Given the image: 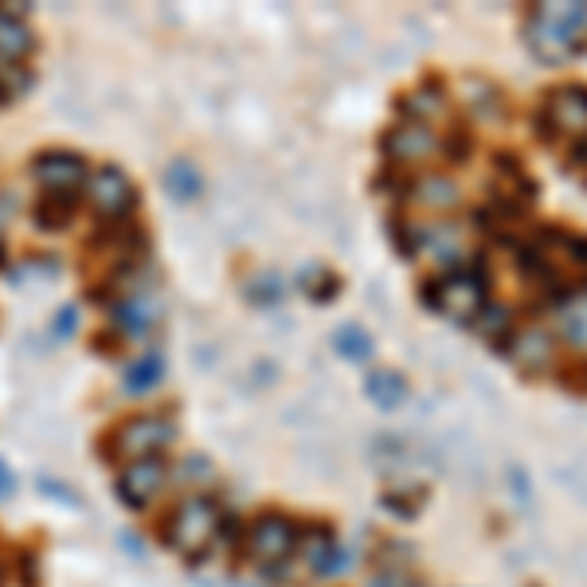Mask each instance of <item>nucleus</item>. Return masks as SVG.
<instances>
[{
	"instance_id": "21",
	"label": "nucleus",
	"mask_w": 587,
	"mask_h": 587,
	"mask_svg": "<svg viewBox=\"0 0 587 587\" xmlns=\"http://www.w3.org/2000/svg\"><path fill=\"white\" fill-rule=\"evenodd\" d=\"M165 185L177 200H192V196L200 192V173H196L188 161H173L168 173H165Z\"/></svg>"
},
{
	"instance_id": "22",
	"label": "nucleus",
	"mask_w": 587,
	"mask_h": 587,
	"mask_svg": "<svg viewBox=\"0 0 587 587\" xmlns=\"http://www.w3.org/2000/svg\"><path fill=\"white\" fill-rule=\"evenodd\" d=\"M337 353L349 356V361H368L373 356V337L364 333L361 326H345V329H337Z\"/></svg>"
},
{
	"instance_id": "3",
	"label": "nucleus",
	"mask_w": 587,
	"mask_h": 587,
	"mask_svg": "<svg viewBox=\"0 0 587 587\" xmlns=\"http://www.w3.org/2000/svg\"><path fill=\"white\" fill-rule=\"evenodd\" d=\"M427 306H435L438 314L455 317V321H474L485 309V274L478 271H450L443 282L427 286Z\"/></svg>"
},
{
	"instance_id": "19",
	"label": "nucleus",
	"mask_w": 587,
	"mask_h": 587,
	"mask_svg": "<svg viewBox=\"0 0 587 587\" xmlns=\"http://www.w3.org/2000/svg\"><path fill=\"white\" fill-rule=\"evenodd\" d=\"M28 51H32L28 24L20 16H12V12H0V59L16 63V59H24Z\"/></svg>"
},
{
	"instance_id": "10",
	"label": "nucleus",
	"mask_w": 587,
	"mask_h": 587,
	"mask_svg": "<svg viewBox=\"0 0 587 587\" xmlns=\"http://www.w3.org/2000/svg\"><path fill=\"white\" fill-rule=\"evenodd\" d=\"M247 549H251L255 560H262V564H279V560H286L290 552L298 549V532H294V525L286 521V517H259V521L251 525V532H247Z\"/></svg>"
},
{
	"instance_id": "18",
	"label": "nucleus",
	"mask_w": 587,
	"mask_h": 587,
	"mask_svg": "<svg viewBox=\"0 0 587 587\" xmlns=\"http://www.w3.org/2000/svg\"><path fill=\"white\" fill-rule=\"evenodd\" d=\"M560 337L576 349H587V294H576V298H564L556 317Z\"/></svg>"
},
{
	"instance_id": "16",
	"label": "nucleus",
	"mask_w": 587,
	"mask_h": 587,
	"mask_svg": "<svg viewBox=\"0 0 587 587\" xmlns=\"http://www.w3.org/2000/svg\"><path fill=\"white\" fill-rule=\"evenodd\" d=\"M364 396H368L376 408L391 411L408 400V380H403L400 373H391V368H376V373L364 380Z\"/></svg>"
},
{
	"instance_id": "13",
	"label": "nucleus",
	"mask_w": 587,
	"mask_h": 587,
	"mask_svg": "<svg viewBox=\"0 0 587 587\" xmlns=\"http://www.w3.org/2000/svg\"><path fill=\"white\" fill-rule=\"evenodd\" d=\"M36 180L51 196H71L86 180V168L75 153H44L36 161Z\"/></svg>"
},
{
	"instance_id": "25",
	"label": "nucleus",
	"mask_w": 587,
	"mask_h": 587,
	"mask_svg": "<svg viewBox=\"0 0 587 587\" xmlns=\"http://www.w3.org/2000/svg\"><path fill=\"white\" fill-rule=\"evenodd\" d=\"M333 552H337V541H333V537H326V532H317L314 541H306V564L317 572V576H326V568H329V560H333Z\"/></svg>"
},
{
	"instance_id": "23",
	"label": "nucleus",
	"mask_w": 587,
	"mask_h": 587,
	"mask_svg": "<svg viewBox=\"0 0 587 587\" xmlns=\"http://www.w3.org/2000/svg\"><path fill=\"white\" fill-rule=\"evenodd\" d=\"M474 326L482 329V333L490 337L494 345H502L505 337L513 333V317H509V309H505V306H490V309H482V314L474 317Z\"/></svg>"
},
{
	"instance_id": "12",
	"label": "nucleus",
	"mask_w": 587,
	"mask_h": 587,
	"mask_svg": "<svg viewBox=\"0 0 587 587\" xmlns=\"http://www.w3.org/2000/svg\"><path fill=\"white\" fill-rule=\"evenodd\" d=\"M86 192H91V204L94 212L103 215H121L130 212L133 204V185L126 173H118V168H94V177L86 180Z\"/></svg>"
},
{
	"instance_id": "8",
	"label": "nucleus",
	"mask_w": 587,
	"mask_h": 587,
	"mask_svg": "<svg viewBox=\"0 0 587 587\" xmlns=\"http://www.w3.org/2000/svg\"><path fill=\"white\" fill-rule=\"evenodd\" d=\"M411 247L415 255H431L435 262L450 267V271H462V262L470 259L467 251V235L458 224H423L411 232Z\"/></svg>"
},
{
	"instance_id": "14",
	"label": "nucleus",
	"mask_w": 587,
	"mask_h": 587,
	"mask_svg": "<svg viewBox=\"0 0 587 587\" xmlns=\"http://www.w3.org/2000/svg\"><path fill=\"white\" fill-rule=\"evenodd\" d=\"M462 196H458V185L450 177H438V173H427L411 185V204L427 208V212H450Z\"/></svg>"
},
{
	"instance_id": "6",
	"label": "nucleus",
	"mask_w": 587,
	"mask_h": 587,
	"mask_svg": "<svg viewBox=\"0 0 587 587\" xmlns=\"http://www.w3.org/2000/svg\"><path fill=\"white\" fill-rule=\"evenodd\" d=\"M497 353L509 356L521 373L529 376H541L552 368V361H556V337L549 333L544 326H529V329H513L509 337H505L502 345H497Z\"/></svg>"
},
{
	"instance_id": "24",
	"label": "nucleus",
	"mask_w": 587,
	"mask_h": 587,
	"mask_svg": "<svg viewBox=\"0 0 587 587\" xmlns=\"http://www.w3.org/2000/svg\"><path fill=\"white\" fill-rule=\"evenodd\" d=\"M462 91H467V103L474 106V110H482V114L502 110V91H497L494 83H485V79H467Z\"/></svg>"
},
{
	"instance_id": "4",
	"label": "nucleus",
	"mask_w": 587,
	"mask_h": 587,
	"mask_svg": "<svg viewBox=\"0 0 587 587\" xmlns=\"http://www.w3.org/2000/svg\"><path fill=\"white\" fill-rule=\"evenodd\" d=\"M537 126H541V138L549 141L552 133H587V86L568 83L549 91L541 114H537Z\"/></svg>"
},
{
	"instance_id": "1",
	"label": "nucleus",
	"mask_w": 587,
	"mask_h": 587,
	"mask_svg": "<svg viewBox=\"0 0 587 587\" xmlns=\"http://www.w3.org/2000/svg\"><path fill=\"white\" fill-rule=\"evenodd\" d=\"M525 44L544 67H560L587 51V4L584 0H549L525 20Z\"/></svg>"
},
{
	"instance_id": "5",
	"label": "nucleus",
	"mask_w": 587,
	"mask_h": 587,
	"mask_svg": "<svg viewBox=\"0 0 587 587\" xmlns=\"http://www.w3.org/2000/svg\"><path fill=\"white\" fill-rule=\"evenodd\" d=\"M532 243L552 259V267H556L564 286H587V235L560 232V227H541Z\"/></svg>"
},
{
	"instance_id": "30",
	"label": "nucleus",
	"mask_w": 587,
	"mask_h": 587,
	"mask_svg": "<svg viewBox=\"0 0 587 587\" xmlns=\"http://www.w3.org/2000/svg\"><path fill=\"white\" fill-rule=\"evenodd\" d=\"M572 165H587V133L576 141V150H572Z\"/></svg>"
},
{
	"instance_id": "15",
	"label": "nucleus",
	"mask_w": 587,
	"mask_h": 587,
	"mask_svg": "<svg viewBox=\"0 0 587 587\" xmlns=\"http://www.w3.org/2000/svg\"><path fill=\"white\" fill-rule=\"evenodd\" d=\"M161 376H165V361H161L157 349H150V353H141L138 361L126 364V373H121V388L130 391V396H145V391L157 388Z\"/></svg>"
},
{
	"instance_id": "9",
	"label": "nucleus",
	"mask_w": 587,
	"mask_h": 587,
	"mask_svg": "<svg viewBox=\"0 0 587 587\" xmlns=\"http://www.w3.org/2000/svg\"><path fill=\"white\" fill-rule=\"evenodd\" d=\"M384 153H388L396 165H423L438 153V133L423 121H403L396 130H388L384 138Z\"/></svg>"
},
{
	"instance_id": "20",
	"label": "nucleus",
	"mask_w": 587,
	"mask_h": 587,
	"mask_svg": "<svg viewBox=\"0 0 587 587\" xmlns=\"http://www.w3.org/2000/svg\"><path fill=\"white\" fill-rule=\"evenodd\" d=\"M114 321H118L121 333H145V329H153V306L150 302H141V298H126L118 309H114Z\"/></svg>"
},
{
	"instance_id": "28",
	"label": "nucleus",
	"mask_w": 587,
	"mask_h": 587,
	"mask_svg": "<svg viewBox=\"0 0 587 587\" xmlns=\"http://www.w3.org/2000/svg\"><path fill=\"white\" fill-rule=\"evenodd\" d=\"M75 317H79V309H75V306H67V309H59V321H56V333H59V337H71V333H75Z\"/></svg>"
},
{
	"instance_id": "29",
	"label": "nucleus",
	"mask_w": 587,
	"mask_h": 587,
	"mask_svg": "<svg viewBox=\"0 0 587 587\" xmlns=\"http://www.w3.org/2000/svg\"><path fill=\"white\" fill-rule=\"evenodd\" d=\"M12 490H16V482H12V470L0 462V497H9Z\"/></svg>"
},
{
	"instance_id": "17",
	"label": "nucleus",
	"mask_w": 587,
	"mask_h": 587,
	"mask_svg": "<svg viewBox=\"0 0 587 587\" xmlns=\"http://www.w3.org/2000/svg\"><path fill=\"white\" fill-rule=\"evenodd\" d=\"M400 110L408 114V121H423L427 126L431 118L447 110V98H443V83H423L420 91H411L400 103Z\"/></svg>"
},
{
	"instance_id": "31",
	"label": "nucleus",
	"mask_w": 587,
	"mask_h": 587,
	"mask_svg": "<svg viewBox=\"0 0 587 587\" xmlns=\"http://www.w3.org/2000/svg\"><path fill=\"white\" fill-rule=\"evenodd\" d=\"M4 220H9V200H0V232H4Z\"/></svg>"
},
{
	"instance_id": "2",
	"label": "nucleus",
	"mask_w": 587,
	"mask_h": 587,
	"mask_svg": "<svg viewBox=\"0 0 587 587\" xmlns=\"http://www.w3.org/2000/svg\"><path fill=\"white\" fill-rule=\"evenodd\" d=\"M215 529H220V509L208 497H188L177 505V513L168 517V544L180 552V556L196 560L204 556L215 541Z\"/></svg>"
},
{
	"instance_id": "27",
	"label": "nucleus",
	"mask_w": 587,
	"mask_h": 587,
	"mask_svg": "<svg viewBox=\"0 0 587 587\" xmlns=\"http://www.w3.org/2000/svg\"><path fill=\"white\" fill-rule=\"evenodd\" d=\"M368 587H420V579L403 568H380L373 579H368Z\"/></svg>"
},
{
	"instance_id": "7",
	"label": "nucleus",
	"mask_w": 587,
	"mask_h": 587,
	"mask_svg": "<svg viewBox=\"0 0 587 587\" xmlns=\"http://www.w3.org/2000/svg\"><path fill=\"white\" fill-rule=\"evenodd\" d=\"M177 438V423L165 420V415H141L130 420L118 431V455L138 462V458H153L157 450H165L168 443Z\"/></svg>"
},
{
	"instance_id": "26",
	"label": "nucleus",
	"mask_w": 587,
	"mask_h": 587,
	"mask_svg": "<svg viewBox=\"0 0 587 587\" xmlns=\"http://www.w3.org/2000/svg\"><path fill=\"white\" fill-rule=\"evenodd\" d=\"M438 150L447 153V161H455V165H467L470 153H474V138L467 130H450L447 138L438 141Z\"/></svg>"
},
{
	"instance_id": "11",
	"label": "nucleus",
	"mask_w": 587,
	"mask_h": 587,
	"mask_svg": "<svg viewBox=\"0 0 587 587\" xmlns=\"http://www.w3.org/2000/svg\"><path fill=\"white\" fill-rule=\"evenodd\" d=\"M165 482H168V470L161 467V458H138V462H130V467L121 470L118 494L126 497L133 509H145V505L165 490Z\"/></svg>"
}]
</instances>
